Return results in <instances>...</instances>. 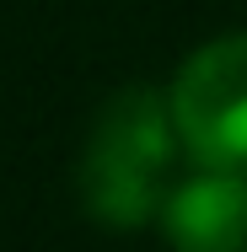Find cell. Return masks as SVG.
Wrapping results in <instances>:
<instances>
[{
  "mask_svg": "<svg viewBox=\"0 0 247 252\" xmlns=\"http://www.w3.org/2000/svg\"><path fill=\"white\" fill-rule=\"evenodd\" d=\"M167 97L177 140L204 172H247V32L194 49Z\"/></svg>",
  "mask_w": 247,
  "mask_h": 252,
  "instance_id": "obj_2",
  "label": "cell"
},
{
  "mask_svg": "<svg viewBox=\"0 0 247 252\" xmlns=\"http://www.w3.org/2000/svg\"><path fill=\"white\" fill-rule=\"evenodd\" d=\"M172 252H247V177L199 172L172 188L161 209Z\"/></svg>",
  "mask_w": 247,
  "mask_h": 252,
  "instance_id": "obj_3",
  "label": "cell"
},
{
  "mask_svg": "<svg viewBox=\"0 0 247 252\" xmlns=\"http://www.w3.org/2000/svg\"><path fill=\"white\" fill-rule=\"evenodd\" d=\"M177 145L183 140L172 124V97H161L156 86H124L118 97H107L81 151L86 215L118 231L161 220V209L172 199L167 166Z\"/></svg>",
  "mask_w": 247,
  "mask_h": 252,
  "instance_id": "obj_1",
  "label": "cell"
}]
</instances>
